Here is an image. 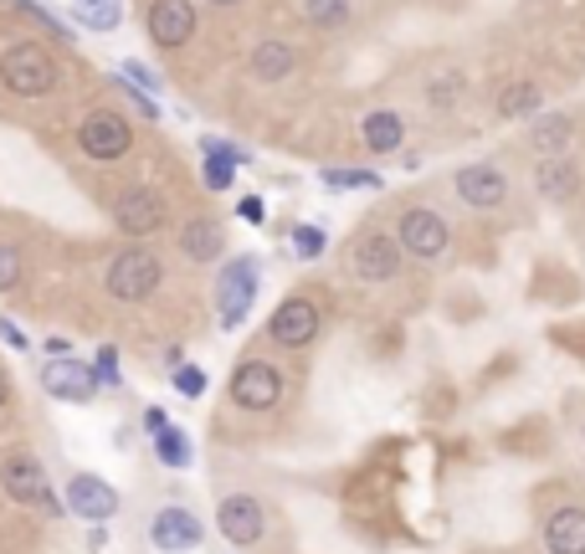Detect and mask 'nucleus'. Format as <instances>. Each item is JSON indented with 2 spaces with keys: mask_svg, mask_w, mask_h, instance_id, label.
Returning a JSON list of instances; mask_svg holds the SVG:
<instances>
[{
  "mask_svg": "<svg viewBox=\"0 0 585 554\" xmlns=\"http://www.w3.org/2000/svg\"><path fill=\"white\" fill-rule=\"evenodd\" d=\"M257 298V263L241 251L237 263L221 267V277H216V308H221V324H241L247 318V308H252Z\"/></svg>",
  "mask_w": 585,
  "mask_h": 554,
  "instance_id": "obj_12",
  "label": "nucleus"
},
{
  "mask_svg": "<svg viewBox=\"0 0 585 554\" xmlns=\"http://www.w3.org/2000/svg\"><path fill=\"white\" fill-rule=\"evenodd\" d=\"M0 416H11V375L0 369Z\"/></svg>",
  "mask_w": 585,
  "mask_h": 554,
  "instance_id": "obj_37",
  "label": "nucleus"
},
{
  "mask_svg": "<svg viewBox=\"0 0 585 554\" xmlns=\"http://www.w3.org/2000/svg\"><path fill=\"white\" fill-rule=\"evenodd\" d=\"M324 247H329V237H324V226H298V231H292V251H298L304 263L324 257Z\"/></svg>",
  "mask_w": 585,
  "mask_h": 554,
  "instance_id": "obj_31",
  "label": "nucleus"
},
{
  "mask_svg": "<svg viewBox=\"0 0 585 554\" xmlns=\"http://www.w3.org/2000/svg\"><path fill=\"white\" fill-rule=\"evenodd\" d=\"M0 339L11 344V349H27V344H31V339H21V329H16L11 318H0Z\"/></svg>",
  "mask_w": 585,
  "mask_h": 554,
  "instance_id": "obj_35",
  "label": "nucleus"
},
{
  "mask_svg": "<svg viewBox=\"0 0 585 554\" xmlns=\"http://www.w3.org/2000/svg\"><path fill=\"white\" fill-rule=\"evenodd\" d=\"M206 6H241V0H206Z\"/></svg>",
  "mask_w": 585,
  "mask_h": 554,
  "instance_id": "obj_38",
  "label": "nucleus"
},
{
  "mask_svg": "<svg viewBox=\"0 0 585 554\" xmlns=\"http://www.w3.org/2000/svg\"><path fill=\"white\" fill-rule=\"evenodd\" d=\"M324 185H334V190H375L380 175L375 170H324Z\"/></svg>",
  "mask_w": 585,
  "mask_h": 554,
  "instance_id": "obj_30",
  "label": "nucleus"
},
{
  "mask_svg": "<svg viewBox=\"0 0 585 554\" xmlns=\"http://www.w3.org/2000/svg\"><path fill=\"white\" fill-rule=\"evenodd\" d=\"M319 334H324V308L314 304V293H288V298L272 308V318H267V344L282 349V355L314 349Z\"/></svg>",
  "mask_w": 585,
  "mask_h": 554,
  "instance_id": "obj_6",
  "label": "nucleus"
},
{
  "mask_svg": "<svg viewBox=\"0 0 585 554\" xmlns=\"http://www.w3.org/2000/svg\"><path fill=\"white\" fill-rule=\"evenodd\" d=\"M396 237L416 263H442L447 247H453V226H447L442 211H432V206H406L396 216Z\"/></svg>",
  "mask_w": 585,
  "mask_h": 554,
  "instance_id": "obj_10",
  "label": "nucleus"
},
{
  "mask_svg": "<svg viewBox=\"0 0 585 554\" xmlns=\"http://www.w3.org/2000/svg\"><path fill=\"white\" fill-rule=\"evenodd\" d=\"M67 508L88 524H103V518L119 514V488L98 473H72L67 477Z\"/></svg>",
  "mask_w": 585,
  "mask_h": 554,
  "instance_id": "obj_15",
  "label": "nucleus"
},
{
  "mask_svg": "<svg viewBox=\"0 0 585 554\" xmlns=\"http://www.w3.org/2000/svg\"><path fill=\"white\" fill-rule=\"evenodd\" d=\"M175 251L186 263H216L227 251V231H221L216 216H186V221L175 226Z\"/></svg>",
  "mask_w": 585,
  "mask_h": 554,
  "instance_id": "obj_18",
  "label": "nucleus"
},
{
  "mask_svg": "<svg viewBox=\"0 0 585 554\" xmlns=\"http://www.w3.org/2000/svg\"><path fill=\"white\" fill-rule=\"evenodd\" d=\"M196 27H200V11L196 0H149L145 11V31L160 52H180L196 41Z\"/></svg>",
  "mask_w": 585,
  "mask_h": 554,
  "instance_id": "obj_11",
  "label": "nucleus"
},
{
  "mask_svg": "<svg viewBox=\"0 0 585 554\" xmlns=\"http://www.w3.org/2000/svg\"><path fill=\"white\" fill-rule=\"evenodd\" d=\"M463 92H467V78L457 72V67H447V72H437V78H426V108L447 113V108L463 103Z\"/></svg>",
  "mask_w": 585,
  "mask_h": 554,
  "instance_id": "obj_24",
  "label": "nucleus"
},
{
  "mask_svg": "<svg viewBox=\"0 0 585 554\" xmlns=\"http://www.w3.org/2000/svg\"><path fill=\"white\" fill-rule=\"evenodd\" d=\"M98 380L103 385H119V355H113V344H103V349H98Z\"/></svg>",
  "mask_w": 585,
  "mask_h": 554,
  "instance_id": "obj_33",
  "label": "nucleus"
},
{
  "mask_svg": "<svg viewBox=\"0 0 585 554\" xmlns=\"http://www.w3.org/2000/svg\"><path fill=\"white\" fill-rule=\"evenodd\" d=\"M359 145L370 149V155H396L406 145V119H400L396 108H370L359 119Z\"/></svg>",
  "mask_w": 585,
  "mask_h": 554,
  "instance_id": "obj_20",
  "label": "nucleus"
},
{
  "mask_svg": "<svg viewBox=\"0 0 585 554\" xmlns=\"http://www.w3.org/2000/svg\"><path fill=\"white\" fill-rule=\"evenodd\" d=\"M175 390L190 396V400L206 396V369H200V365H180V369H175Z\"/></svg>",
  "mask_w": 585,
  "mask_h": 554,
  "instance_id": "obj_32",
  "label": "nucleus"
},
{
  "mask_svg": "<svg viewBox=\"0 0 585 554\" xmlns=\"http://www.w3.org/2000/svg\"><path fill=\"white\" fill-rule=\"evenodd\" d=\"M160 288H165V257L155 247L133 241V247H123V251H113V257H108L103 293L113 298V304L139 308V304H149Z\"/></svg>",
  "mask_w": 585,
  "mask_h": 554,
  "instance_id": "obj_3",
  "label": "nucleus"
},
{
  "mask_svg": "<svg viewBox=\"0 0 585 554\" xmlns=\"http://www.w3.org/2000/svg\"><path fill=\"white\" fill-rule=\"evenodd\" d=\"M149 436H155V447H160V462H165V467H186V462H190V436L180 432L175 422H165L160 432H149Z\"/></svg>",
  "mask_w": 585,
  "mask_h": 554,
  "instance_id": "obj_28",
  "label": "nucleus"
},
{
  "mask_svg": "<svg viewBox=\"0 0 585 554\" xmlns=\"http://www.w3.org/2000/svg\"><path fill=\"white\" fill-rule=\"evenodd\" d=\"M241 221L262 226V200H257V196H247V200H241Z\"/></svg>",
  "mask_w": 585,
  "mask_h": 554,
  "instance_id": "obj_36",
  "label": "nucleus"
},
{
  "mask_svg": "<svg viewBox=\"0 0 585 554\" xmlns=\"http://www.w3.org/2000/svg\"><path fill=\"white\" fill-rule=\"evenodd\" d=\"M11 11L21 16V21H31V27H41L47 37L57 41V47H67V41H72V31H67L62 21H57V16L47 11V6H41V0H11Z\"/></svg>",
  "mask_w": 585,
  "mask_h": 554,
  "instance_id": "obj_27",
  "label": "nucleus"
},
{
  "mask_svg": "<svg viewBox=\"0 0 585 554\" xmlns=\"http://www.w3.org/2000/svg\"><path fill=\"white\" fill-rule=\"evenodd\" d=\"M539 544L545 554H585V503H555L539 518Z\"/></svg>",
  "mask_w": 585,
  "mask_h": 554,
  "instance_id": "obj_17",
  "label": "nucleus"
},
{
  "mask_svg": "<svg viewBox=\"0 0 585 554\" xmlns=\"http://www.w3.org/2000/svg\"><path fill=\"white\" fill-rule=\"evenodd\" d=\"M539 103H545V92L534 82H514V88L498 92V113L504 119H529V113H539Z\"/></svg>",
  "mask_w": 585,
  "mask_h": 554,
  "instance_id": "obj_26",
  "label": "nucleus"
},
{
  "mask_svg": "<svg viewBox=\"0 0 585 554\" xmlns=\"http://www.w3.org/2000/svg\"><path fill=\"white\" fill-rule=\"evenodd\" d=\"M534 190H539L545 200H555V206H565V200L581 190V170H575V159H565V155L539 159V165H534Z\"/></svg>",
  "mask_w": 585,
  "mask_h": 554,
  "instance_id": "obj_21",
  "label": "nucleus"
},
{
  "mask_svg": "<svg viewBox=\"0 0 585 554\" xmlns=\"http://www.w3.org/2000/svg\"><path fill=\"white\" fill-rule=\"evenodd\" d=\"M292 390H298V375L288 365L267 355H241L227 380V410L247 422H272L292 406Z\"/></svg>",
  "mask_w": 585,
  "mask_h": 554,
  "instance_id": "obj_1",
  "label": "nucleus"
},
{
  "mask_svg": "<svg viewBox=\"0 0 585 554\" xmlns=\"http://www.w3.org/2000/svg\"><path fill=\"white\" fill-rule=\"evenodd\" d=\"M200 540H206V524H200L190 508H180V503H165L160 514L149 518V544L165 554H186V550H200Z\"/></svg>",
  "mask_w": 585,
  "mask_h": 554,
  "instance_id": "obj_13",
  "label": "nucleus"
},
{
  "mask_svg": "<svg viewBox=\"0 0 585 554\" xmlns=\"http://www.w3.org/2000/svg\"><path fill=\"white\" fill-rule=\"evenodd\" d=\"M0 488H6V498H11L16 508H27V514H37V518L62 514V503H57L52 483H47V467H41V457L31 447L0 452Z\"/></svg>",
  "mask_w": 585,
  "mask_h": 554,
  "instance_id": "obj_4",
  "label": "nucleus"
},
{
  "mask_svg": "<svg viewBox=\"0 0 585 554\" xmlns=\"http://www.w3.org/2000/svg\"><path fill=\"white\" fill-rule=\"evenodd\" d=\"M21 277H27V251L16 241H0V293L21 288Z\"/></svg>",
  "mask_w": 585,
  "mask_h": 554,
  "instance_id": "obj_29",
  "label": "nucleus"
},
{
  "mask_svg": "<svg viewBox=\"0 0 585 554\" xmlns=\"http://www.w3.org/2000/svg\"><path fill=\"white\" fill-rule=\"evenodd\" d=\"M78 149L93 165H113V159H123L133 149V119L119 113V108H93L78 123Z\"/></svg>",
  "mask_w": 585,
  "mask_h": 554,
  "instance_id": "obj_9",
  "label": "nucleus"
},
{
  "mask_svg": "<svg viewBox=\"0 0 585 554\" xmlns=\"http://www.w3.org/2000/svg\"><path fill=\"white\" fill-rule=\"evenodd\" d=\"M119 72H123V78H129V82H139V88H145V92H160V78H155V72H149L145 62H123Z\"/></svg>",
  "mask_w": 585,
  "mask_h": 554,
  "instance_id": "obj_34",
  "label": "nucleus"
},
{
  "mask_svg": "<svg viewBox=\"0 0 585 554\" xmlns=\"http://www.w3.org/2000/svg\"><path fill=\"white\" fill-rule=\"evenodd\" d=\"M571 139H575V119H571V113H545V119H534V129H529V149L539 159L565 155Z\"/></svg>",
  "mask_w": 585,
  "mask_h": 554,
  "instance_id": "obj_22",
  "label": "nucleus"
},
{
  "mask_svg": "<svg viewBox=\"0 0 585 554\" xmlns=\"http://www.w3.org/2000/svg\"><path fill=\"white\" fill-rule=\"evenodd\" d=\"M98 385H103L98 369L78 365V359H67V355H57L52 365H41V390L57 400H72V406H88L98 396Z\"/></svg>",
  "mask_w": 585,
  "mask_h": 554,
  "instance_id": "obj_16",
  "label": "nucleus"
},
{
  "mask_svg": "<svg viewBox=\"0 0 585 554\" xmlns=\"http://www.w3.org/2000/svg\"><path fill=\"white\" fill-rule=\"evenodd\" d=\"M216 528L221 540L237 544V550H262L267 544V528H272V514L257 493H221L216 503Z\"/></svg>",
  "mask_w": 585,
  "mask_h": 554,
  "instance_id": "obj_8",
  "label": "nucleus"
},
{
  "mask_svg": "<svg viewBox=\"0 0 585 554\" xmlns=\"http://www.w3.org/2000/svg\"><path fill=\"white\" fill-rule=\"evenodd\" d=\"M349 16H355L349 0H304V21L314 31H345Z\"/></svg>",
  "mask_w": 585,
  "mask_h": 554,
  "instance_id": "obj_25",
  "label": "nucleus"
},
{
  "mask_svg": "<svg viewBox=\"0 0 585 554\" xmlns=\"http://www.w3.org/2000/svg\"><path fill=\"white\" fill-rule=\"evenodd\" d=\"M406 257H412V251L400 247V237H390V231H380V226H365V231H355V237H349V247H345L349 277L370 283V288H380V283H396L400 267H406Z\"/></svg>",
  "mask_w": 585,
  "mask_h": 554,
  "instance_id": "obj_5",
  "label": "nucleus"
},
{
  "mask_svg": "<svg viewBox=\"0 0 585 554\" xmlns=\"http://www.w3.org/2000/svg\"><path fill=\"white\" fill-rule=\"evenodd\" d=\"M72 16H78L88 31H119L123 27V0H72Z\"/></svg>",
  "mask_w": 585,
  "mask_h": 554,
  "instance_id": "obj_23",
  "label": "nucleus"
},
{
  "mask_svg": "<svg viewBox=\"0 0 585 554\" xmlns=\"http://www.w3.org/2000/svg\"><path fill=\"white\" fill-rule=\"evenodd\" d=\"M453 190L473 211H498L508 200V175L498 170V165H463V170L453 175Z\"/></svg>",
  "mask_w": 585,
  "mask_h": 554,
  "instance_id": "obj_14",
  "label": "nucleus"
},
{
  "mask_svg": "<svg viewBox=\"0 0 585 554\" xmlns=\"http://www.w3.org/2000/svg\"><path fill=\"white\" fill-rule=\"evenodd\" d=\"M108 216H113V226L129 241H145L170 226V200L155 185H123L119 196H113V206H108Z\"/></svg>",
  "mask_w": 585,
  "mask_h": 554,
  "instance_id": "obj_7",
  "label": "nucleus"
},
{
  "mask_svg": "<svg viewBox=\"0 0 585 554\" xmlns=\"http://www.w3.org/2000/svg\"><path fill=\"white\" fill-rule=\"evenodd\" d=\"M0 88L21 98V103H41L62 88V67H57L52 47L37 37H21L0 52Z\"/></svg>",
  "mask_w": 585,
  "mask_h": 554,
  "instance_id": "obj_2",
  "label": "nucleus"
},
{
  "mask_svg": "<svg viewBox=\"0 0 585 554\" xmlns=\"http://www.w3.org/2000/svg\"><path fill=\"white\" fill-rule=\"evenodd\" d=\"M292 67H298V47L282 37H262L252 52H247V72H252L257 82H282V78H292Z\"/></svg>",
  "mask_w": 585,
  "mask_h": 554,
  "instance_id": "obj_19",
  "label": "nucleus"
}]
</instances>
